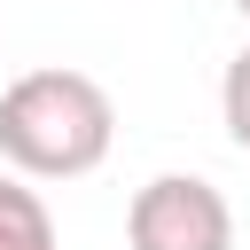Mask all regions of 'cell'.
Here are the masks:
<instances>
[{"label":"cell","mask_w":250,"mask_h":250,"mask_svg":"<svg viewBox=\"0 0 250 250\" xmlns=\"http://www.w3.org/2000/svg\"><path fill=\"white\" fill-rule=\"evenodd\" d=\"M109 141H117V109L86 70L47 62L0 94V156L23 180H78L109 156Z\"/></svg>","instance_id":"obj_1"},{"label":"cell","mask_w":250,"mask_h":250,"mask_svg":"<svg viewBox=\"0 0 250 250\" xmlns=\"http://www.w3.org/2000/svg\"><path fill=\"white\" fill-rule=\"evenodd\" d=\"M125 242L133 250H234V211L211 180L195 172H156L125 203Z\"/></svg>","instance_id":"obj_2"},{"label":"cell","mask_w":250,"mask_h":250,"mask_svg":"<svg viewBox=\"0 0 250 250\" xmlns=\"http://www.w3.org/2000/svg\"><path fill=\"white\" fill-rule=\"evenodd\" d=\"M234 8H242V16H250V0H234Z\"/></svg>","instance_id":"obj_5"},{"label":"cell","mask_w":250,"mask_h":250,"mask_svg":"<svg viewBox=\"0 0 250 250\" xmlns=\"http://www.w3.org/2000/svg\"><path fill=\"white\" fill-rule=\"evenodd\" d=\"M219 117H227V141L250 156V47L227 62V78H219Z\"/></svg>","instance_id":"obj_4"},{"label":"cell","mask_w":250,"mask_h":250,"mask_svg":"<svg viewBox=\"0 0 250 250\" xmlns=\"http://www.w3.org/2000/svg\"><path fill=\"white\" fill-rule=\"evenodd\" d=\"M0 250H62L39 188H23V180H0Z\"/></svg>","instance_id":"obj_3"}]
</instances>
